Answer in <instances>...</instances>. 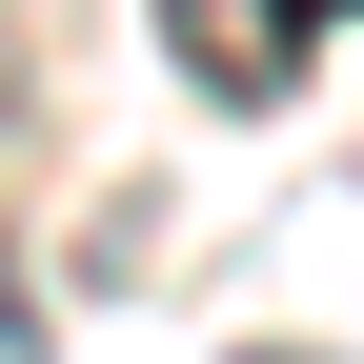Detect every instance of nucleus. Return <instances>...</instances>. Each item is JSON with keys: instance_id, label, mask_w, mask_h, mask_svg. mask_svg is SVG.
I'll list each match as a JSON object with an SVG mask.
<instances>
[{"instance_id": "nucleus-1", "label": "nucleus", "mask_w": 364, "mask_h": 364, "mask_svg": "<svg viewBox=\"0 0 364 364\" xmlns=\"http://www.w3.org/2000/svg\"><path fill=\"white\" fill-rule=\"evenodd\" d=\"M162 61L203 81L223 122H284L304 61H324V0H162Z\"/></svg>"}, {"instance_id": "nucleus-2", "label": "nucleus", "mask_w": 364, "mask_h": 364, "mask_svg": "<svg viewBox=\"0 0 364 364\" xmlns=\"http://www.w3.org/2000/svg\"><path fill=\"white\" fill-rule=\"evenodd\" d=\"M0 364H61V324H41V284H21V243H0Z\"/></svg>"}, {"instance_id": "nucleus-3", "label": "nucleus", "mask_w": 364, "mask_h": 364, "mask_svg": "<svg viewBox=\"0 0 364 364\" xmlns=\"http://www.w3.org/2000/svg\"><path fill=\"white\" fill-rule=\"evenodd\" d=\"M223 364H344V344H223Z\"/></svg>"}, {"instance_id": "nucleus-4", "label": "nucleus", "mask_w": 364, "mask_h": 364, "mask_svg": "<svg viewBox=\"0 0 364 364\" xmlns=\"http://www.w3.org/2000/svg\"><path fill=\"white\" fill-rule=\"evenodd\" d=\"M324 21H364V0H324Z\"/></svg>"}]
</instances>
